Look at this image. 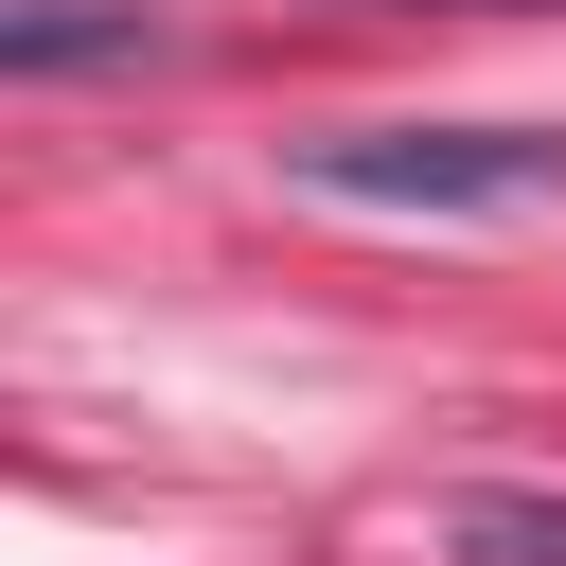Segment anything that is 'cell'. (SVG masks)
I'll return each mask as SVG.
<instances>
[{
  "instance_id": "6da1fadb",
  "label": "cell",
  "mask_w": 566,
  "mask_h": 566,
  "mask_svg": "<svg viewBox=\"0 0 566 566\" xmlns=\"http://www.w3.org/2000/svg\"><path fill=\"white\" fill-rule=\"evenodd\" d=\"M283 177L336 212H548L566 124H318V142H283Z\"/></svg>"
},
{
  "instance_id": "7a4b0ae2",
  "label": "cell",
  "mask_w": 566,
  "mask_h": 566,
  "mask_svg": "<svg viewBox=\"0 0 566 566\" xmlns=\"http://www.w3.org/2000/svg\"><path fill=\"white\" fill-rule=\"evenodd\" d=\"M142 53H159L142 0H0V71H18V88H53V71H142Z\"/></svg>"
},
{
  "instance_id": "3957f363",
  "label": "cell",
  "mask_w": 566,
  "mask_h": 566,
  "mask_svg": "<svg viewBox=\"0 0 566 566\" xmlns=\"http://www.w3.org/2000/svg\"><path fill=\"white\" fill-rule=\"evenodd\" d=\"M460 548L478 566H566V495H460Z\"/></svg>"
}]
</instances>
